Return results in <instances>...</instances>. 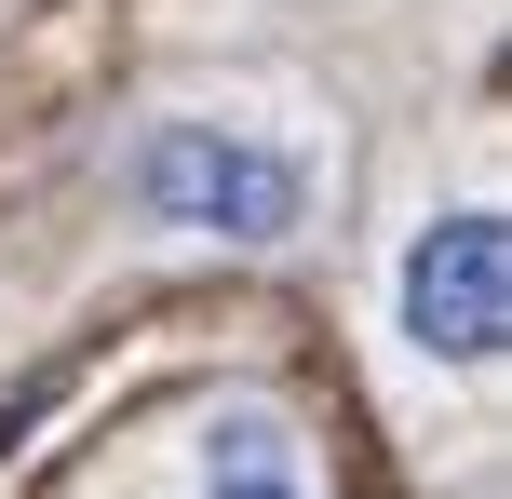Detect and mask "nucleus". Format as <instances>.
<instances>
[{
	"label": "nucleus",
	"mask_w": 512,
	"mask_h": 499,
	"mask_svg": "<svg viewBox=\"0 0 512 499\" xmlns=\"http://www.w3.org/2000/svg\"><path fill=\"white\" fill-rule=\"evenodd\" d=\"M95 499H337V473L283 392L230 378V392H189L162 432H135Z\"/></svg>",
	"instance_id": "7ed1b4c3"
},
{
	"label": "nucleus",
	"mask_w": 512,
	"mask_h": 499,
	"mask_svg": "<svg viewBox=\"0 0 512 499\" xmlns=\"http://www.w3.org/2000/svg\"><path fill=\"white\" fill-rule=\"evenodd\" d=\"M108 203L176 257H310L351 203V135L297 81H162L108 135Z\"/></svg>",
	"instance_id": "f257e3e1"
},
{
	"label": "nucleus",
	"mask_w": 512,
	"mask_h": 499,
	"mask_svg": "<svg viewBox=\"0 0 512 499\" xmlns=\"http://www.w3.org/2000/svg\"><path fill=\"white\" fill-rule=\"evenodd\" d=\"M499 338H512V230H499V149L459 135L405 176L378 230V270H364V351L405 392L418 432L486 419L499 392Z\"/></svg>",
	"instance_id": "f03ea898"
}]
</instances>
